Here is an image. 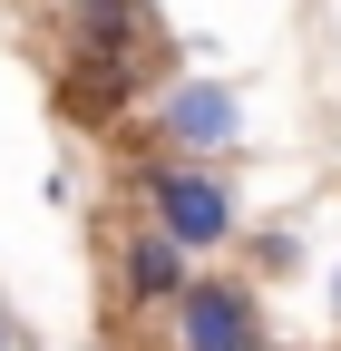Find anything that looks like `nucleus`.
<instances>
[{
	"label": "nucleus",
	"mask_w": 341,
	"mask_h": 351,
	"mask_svg": "<svg viewBox=\"0 0 341 351\" xmlns=\"http://www.w3.org/2000/svg\"><path fill=\"white\" fill-rule=\"evenodd\" d=\"M108 274H117V302H127V313H166V302L195 283V254L166 234V225H147V215H137V225H117Z\"/></svg>",
	"instance_id": "obj_4"
},
{
	"label": "nucleus",
	"mask_w": 341,
	"mask_h": 351,
	"mask_svg": "<svg viewBox=\"0 0 341 351\" xmlns=\"http://www.w3.org/2000/svg\"><path fill=\"white\" fill-rule=\"evenodd\" d=\"M137 215L166 225L186 254H225L244 234V205H234V176H215V156H147L137 176Z\"/></svg>",
	"instance_id": "obj_1"
},
{
	"label": "nucleus",
	"mask_w": 341,
	"mask_h": 351,
	"mask_svg": "<svg viewBox=\"0 0 341 351\" xmlns=\"http://www.w3.org/2000/svg\"><path fill=\"white\" fill-rule=\"evenodd\" d=\"M166 341L176 351H253L264 341V293L244 274H195L176 302H166Z\"/></svg>",
	"instance_id": "obj_2"
},
{
	"label": "nucleus",
	"mask_w": 341,
	"mask_h": 351,
	"mask_svg": "<svg viewBox=\"0 0 341 351\" xmlns=\"http://www.w3.org/2000/svg\"><path fill=\"white\" fill-rule=\"evenodd\" d=\"M331 313H341V274H331Z\"/></svg>",
	"instance_id": "obj_7"
},
{
	"label": "nucleus",
	"mask_w": 341,
	"mask_h": 351,
	"mask_svg": "<svg viewBox=\"0 0 341 351\" xmlns=\"http://www.w3.org/2000/svg\"><path fill=\"white\" fill-rule=\"evenodd\" d=\"M253 351H292V341H253Z\"/></svg>",
	"instance_id": "obj_6"
},
{
	"label": "nucleus",
	"mask_w": 341,
	"mask_h": 351,
	"mask_svg": "<svg viewBox=\"0 0 341 351\" xmlns=\"http://www.w3.org/2000/svg\"><path fill=\"white\" fill-rule=\"evenodd\" d=\"M0 351H20V322H10V302H0Z\"/></svg>",
	"instance_id": "obj_5"
},
{
	"label": "nucleus",
	"mask_w": 341,
	"mask_h": 351,
	"mask_svg": "<svg viewBox=\"0 0 341 351\" xmlns=\"http://www.w3.org/2000/svg\"><path fill=\"white\" fill-rule=\"evenodd\" d=\"M244 137V98L225 78H176V88H156V147L166 156H234Z\"/></svg>",
	"instance_id": "obj_3"
}]
</instances>
